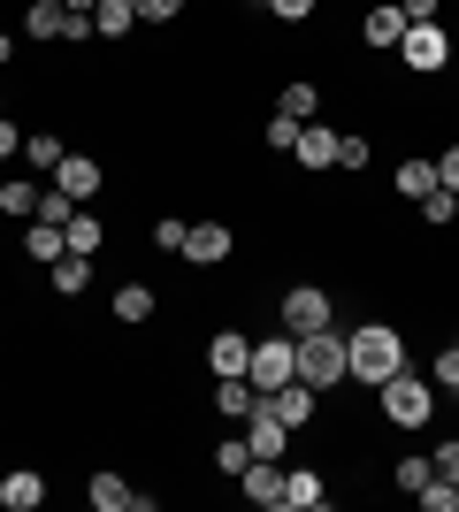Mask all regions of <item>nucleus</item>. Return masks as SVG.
Masks as SVG:
<instances>
[{
	"label": "nucleus",
	"mask_w": 459,
	"mask_h": 512,
	"mask_svg": "<svg viewBox=\"0 0 459 512\" xmlns=\"http://www.w3.org/2000/svg\"><path fill=\"white\" fill-rule=\"evenodd\" d=\"M62 130H23V161H31V169H39V176H54V169H62Z\"/></svg>",
	"instance_id": "b1692460"
},
{
	"label": "nucleus",
	"mask_w": 459,
	"mask_h": 512,
	"mask_svg": "<svg viewBox=\"0 0 459 512\" xmlns=\"http://www.w3.org/2000/svg\"><path fill=\"white\" fill-rule=\"evenodd\" d=\"M414 505H421V512H459V482H444V474H437V482H429Z\"/></svg>",
	"instance_id": "473e14b6"
},
{
	"label": "nucleus",
	"mask_w": 459,
	"mask_h": 512,
	"mask_svg": "<svg viewBox=\"0 0 459 512\" xmlns=\"http://www.w3.org/2000/svg\"><path fill=\"white\" fill-rule=\"evenodd\" d=\"M253 406H261V390L245 383V375H215V413L222 421H245Z\"/></svg>",
	"instance_id": "aec40b11"
},
{
	"label": "nucleus",
	"mask_w": 459,
	"mask_h": 512,
	"mask_svg": "<svg viewBox=\"0 0 459 512\" xmlns=\"http://www.w3.org/2000/svg\"><path fill=\"white\" fill-rule=\"evenodd\" d=\"M92 512H153V497L146 490H131V482H123V474H92Z\"/></svg>",
	"instance_id": "9b49d317"
},
{
	"label": "nucleus",
	"mask_w": 459,
	"mask_h": 512,
	"mask_svg": "<svg viewBox=\"0 0 459 512\" xmlns=\"http://www.w3.org/2000/svg\"><path fill=\"white\" fill-rule=\"evenodd\" d=\"M62 8H77V16H92V8H100V0H62Z\"/></svg>",
	"instance_id": "37998d69"
},
{
	"label": "nucleus",
	"mask_w": 459,
	"mask_h": 512,
	"mask_svg": "<svg viewBox=\"0 0 459 512\" xmlns=\"http://www.w3.org/2000/svg\"><path fill=\"white\" fill-rule=\"evenodd\" d=\"M69 214H77V199H69L62 184H46V192H39V214H31V222H69Z\"/></svg>",
	"instance_id": "7c9ffc66"
},
{
	"label": "nucleus",
	"mask_w": 459,
	"mask_h": 512,
	"mask_svg": "<svg viewBox=\"0 0 459 512\" xmlns=\"http://www.w3.org/2000/svg\"><path fill=\"white\" fill-rule=\"evenodd\" d=\"M0 505H8V512H39L46 505V474L39 467H8V474H0Z\"/></svg>",
	"instance_id": "4468645a"
},
{
	"label": "nucleus",
	"mask_w": 459,
	"mask_h": 512,
	"mask_svg": "<svg viewBox=\"0 0 459 512\" xmlns=\"http://www.w3.org/2000/svg\"><path fill=\"white\" fill-rule=\"evenodd\" d=\"M184 230H192V222H176V214H161V222H153V253H184Z\"/></svg>",
	"instance_id": "f704fd0d"
},
{
	"label": "nucleus",
	"mask_w": 459,
	"mask_h": 512,
	"mask_svg": "<svg viewBox=\"0 0 459 512\" xmlns=\"http://www.w3.org/2000/svg\"><path fill=\"white\" fill-rule=\"evenodd\" d=\"M276 115H291V123H314V115H322V85H306V77H291V85L276 92Z\"/></svg>",
	"instance_id": "4be33fe9"
},
{
	"label": "nucleus",
	"mask_w": 459,
	"mask_h": 512,
	"mask_svg": "<svg viewBox=\"0 0 459 512\" xmlns=\"http://www.w3.org/2000/svg\"><path fill=\"white\" fill-rule=\"evenodd\" d=\"M261 138H268V153H291V146H299V123H291V115H268Z\"/></svg>",
	"instance_id": "c9c22d12"
},
{
	"label": "nucleus",
	"mask_w": 459,
	"mask_h": 512,
	"mask_svg": "<svg viewBox=\"0 0 459 512\" xmlns=\"http://www.w3.org/2000/svg\"><path fill=\"white\" fill-rule=\"evenodd\" d=\"M261 16H276V23H306V16H314V0H261Z\"/></svg>",
	"instance_id": "e433bc0d"
},
{
	"label": "nucleus",
	"mask_w": 459,
	"mask_h": 512,
	"mask_svg": "<svg viewBox=\"0 0 459 512\" xmlns=\"http://www.w3.org/2000/svg\"><path fill=\"white\" fill-rule=\"evenodd\" d=\"M375 413H383L391 428H429V413H437V383L414 375V367H398L391 383L375 390Z\"/></svg>",
	"instance_id": "f03ea898"
},
{
	"label": "nucleus",
	"mask_w": 459,
	"mask_h": 512,
	"mask_svg": "<svg viewBox=\"0 0 459 512\" xmlns=\"http://www.w3.org/2000/svg\"><path fill=\"white\" fill-rule=\"evenodd\" d=\"M54 184H62V192L77 199V207H92V199L108 192V169H100L92 153H62V169H54Z\"/></svg>",
	"instance_id": "0eeeda50"
},
{
	"label": "nucleus",
	"mask_w": 459,
	"mask_h": 512,
	"mask_svg": "<svg viewBox=\"0 0 459 512\" xmlns=\"http://www.w3.org/2000/svg\"><path fill=\"white\" fill-rule=\"evenodd\" d=\"M238 490L253 497V505H276V512H284V467H276V459H253V467L238 474Z\"/></svg>",
	"instance_id": "dca6fc26"
},
{
	"label": "nucleus",
	"mask_w": 459,
	"mask_h": 512,
	"mask_svg": "<svg viewBox=\"0 0 459 512\" xmlns=\"http://www.w3.org/2000/svg\"><path fill=\"white\" fill-rule=\"evenodd\" d=\"M337 169H345V176L368 169V138H360V130H345V138H337Z\"/></svg>",
	"instance_id": "72a5a7b5"
},
{
	"label": "nucleus",
	"mask_w": 459,
	"mask_h": 512,
	"mask_svg": "<svg viewBox=\"0 0 459 512\" xmlns=\"http://www.w3.org/2000/svg\"><path fill=\"white\" fill-rule=\"evenodd\" d=\"M391 184H398V199H414V207H421V199L437 192V161H421V153H414V161H398Z\"/></svg>",
	"instance_id": "393cba45"
},
{
	"label": "nucleus",
	"mask_w": 459,
	"mask_h": 512,
	"mask_svg": "<svg viewBox=\"0 0 459 512\" xmlns=\"http://www.w3.org/2000/svg\"><path fill=\"white\" fill-rule=\"evenodd\" d=\"M8 54H16V39H8V31H0V62H8Z\"/></svg>",
	"instance_id": "c03bdc74"
},
{
	"label": "nucleus",
	"mask_w": 459,
	"mask_h": 512,
	"mask_svg": "<svg viewBox=\"0 0 459 512\" xmlns=\"http://www.w3.org/2000/svg\"><path fill=\"white\" fill-rule=\"evenodd\" d=\"M452 344H459V337H452Z\"/></svg>",
	"instance_id": "09e8293b"
},
{
	"label": "nucleus",
	"mask_w": 459,
	"mask_h": 512,
	"mask_svg": "<svg viewBox=\"0 0 459 512\" xmlns=\"http://www.w3.org/2000/svg\"><path fill=\"white\" fill-rule=\"evenodd\" d=\"M62 253H69L62 222H31V230H23V260H39V268H54Z\"/></svg>",
	"instance_id": "412c9836"
},
{
	"label": "nucleus",
	"mask_w": 459,
	"mask_h": 512,
	"mask_svg": "<svg viewBox=\"0 0 459 512\" xmlns=\"http://www.w3.org/2000/svg\"><path fill=\"white\" fill-rule=\"evenodd\" d=\"M452 62H459V54H452Z\"/></svg>",
	"instance_id": "de8ad7c7"
},
{
	"label": "nucleus",
	"mask_w": 459,
	"mask_h": 512,
	"mask_svg": "<svg viewBox=\"0 0 459 512\" xmlns=\"http://www.w3.org/2000/svg\"><path fill=\"white\" fill-rule=\"evenodd\" d=\"M322 505H329L322 467H284V512H322Z\"/></svg>",
	"instance_id": "f8f14e48"
},
{
	"label": "nucleus",
	"mask_w": 459,
	"mask_h": 512,
	"mask_svg": "<svg viewBox=\"0 0 459 512\" xmlns=\"http://www.w3.org/2000/svg\"><path fill=\"white\" fill-rule=\"evenodd\" d=\"M230 253H238L230 222H192V230H184V260H192V268H222Z\"/></svg>",
	"instance_id": "6e6552de"
},
{
	"label": "nucleus",
	"mask_w": 459,
	"mask_h": 512,
	"mask_svg": "<svg viewBox=\"0 0 459 512\" xmlns=\"http://www.w3.org/2000/svg\"><path fill=\"white\" fill-rule=\"evenodd\" d=\"M16 153H23V130L8 123V115H0V161H16Z\"/></svg>",
	"instance_id": "79ce46f5"
},
{
	"label": "nucleus",
	"mask_w": 459,
	"mask_h": 512,
	"mask_svg": "<svg viewBox=\"0 0 459 512\" xmlns=\"http://www.w3.org/2000/svg\"><path fill=\"white\" fill-rule=\"evenodd\" d=\"M245 467H253V444H245V436H222V444H215V474H222V482H238Z\"/></svg>",
	"instance_id": "cd10ccee"
},
{
	"label": "nucleus",
	"mask_w": 459,
	"mask_h": 512,
	"mask_svg": "<svg viewBox=\"0 0 459 512\" xmlns=\"http://www.w3.org/2000/svg\"><path fill=\"white\" fill-rule=\"evenodd\" d=\"M429 383H437V390H452V398H459V344H444L437 360H429Z\"/></svg>",
	"instance_id": "2f4dec72"
},
{
	"label": "nucleus",
	"mask_w": 459,
	"mask_h": 512,
	"mask_svg": "<svg viewBox=\"0 0 459 512\" xmlns=\"http://www.w3.org/2000/svg\"><path fill=\"white\" fill-rule=\"evenodd\" d=\"M131 31H138L131 0H100V8H92V39H131Z\"/></svg>",
	"instance_id": "5701e85b"
},
{
	"label": "nucleus",
	"mask_w": 459,
	"mask_h": 512,
	"mask_svg": "<svg viewBox=\"0 0 459 512\" xmlns=\"http://www.w3.org/2000/svg\"><path fill=\"white\" fill-rule=\"evenodd\" d=\"M253 8H261V0H253Z\"/></svg>",
	"instance_id": "a18cd8bd"
},
{
	"label": "nucleus",
	"mask_w": 459,
	"mask_h": 512,
	"mask_svg": "<svg viewBox=\"0 0 459 512\" xmlns=\"http://www.w3.org/2000/svg\"><path fill=\"white\" fill-rule=\"evenodd\" d=\"M337 138H345V130H329V123H299V169L306 176H322V169H337Z\"/></svg>",
	"instance_id": "9d476101"
},
{
	"label": "nucleus",
	"mask_w": 459,
	"mask_h": 512,
	"mask_svg": "<svg viewBox=\"0 0 459 512\" xmlns=\"http://www.w3.org/2000/svg\"><path fill=\"white\" fill-rule=\"evenodd\" d=\"M62 237H69V253H92V260L108 253V222H100L92 207H77V214H69V222H62Z\"/></svg>",
	"instance_id": "a211bd4d"
},
{
	"label": "nucleus",
	"mask_w": 459,
	"mask_h": 512,
	"mask_svg": "<svg viewBox=\"0 0 459 512\" xmlns=\"http://www.w3.org/2000/svg\"><path fill=\"white\" fill-rule=\"evenodd\" d=\"M62 23H69L62 0H23V31L31 39H62Z\"/></svg>",
	"instance_id": "a878e982"
},
{
	"label": "nucleus",
	"mask_w": 459,
	"mask_h": 512,
	"mask_svg": "<svg viewBox=\"0 0 459 512\" xmlns=\"http://www.w3.org/2000/svg\"><path fill=\"white\" fill-rule=\"evenodd\" d=\"M345 352H352V383L383 390L406 367V337H398L391 321H360V329H345Z\"/></svg>",
	"instance_id": "f257e3e1"
},
{
	"label": "nucleus",
	"mask_w": 459,
	"mask_h": 512,
	"mask_svg": "<svg viewBox=\"0 0 459 512\" xmlns=\"http://www.w3.org/2000/svg\"><path fill=\"white\" fill-rule=\"evenodd\" d=\"M398 8H406V23H437L444 16V0H398Z\"/></svg>",
	"instance_id": "a19ab883"
},
{
	"label": "nucleus",
	"mask_w": 459,
	"mask_h": 512,
	"mask_svg": "<svg viewBox=\"0 0 459 512\" xmlns=\"http://www.w3.org/2000/svg\"><path fill=\"white\" fill-rule=\"evenodd\" d=\"M421 222H429V230H452V222H459V192H444V184H437V192L421 199Z\"/></svg>",
	"instance_id": "c756f323"
},
{
	"label": "nucleus",
	"mask_w": 459,
	"mask_h": 512,
	"mask_svg": "<svg viewBox=\"0 0 459 512\" xmlns=\"http://www.w3.org/2000/svg\"><path fill=\"white\" fill-rule=\"evenodd\" d=\"M245 360H253V337H245V329H215V337H207V367H215V375H245Z\"/></svg>",
	"instance_id": "2eb2a0df"
},
{
	"label": "nucleus",
	"mask_w": 459,
	"mask_h": 512,
	"mask_svg": "<svg viewBox=\"0 0 459 512\" xmlns=\"http://www.w3.org/2000/svg\"><path fill=\"white\" fill-rule=\"evenodd\" d=\"M437 184H444V192H459V146L437 153Z\"/></svg>",
	"instance_id": "ea45409f"
},
{
	"label": "nucleus",
	"mask_w": 459,
	"mask_h": 512,
	"mask_svg": "<svg viewBox=\"0 0 459 512\" xmlns=\"http://www.w3.org/2000/svg\"><path fill=\"white\" fill-rule=\"evenodd\" d=\"M299 383H306V390H337V383H352L345 329H314V337H299Z\"/></svg>",
	"instance_id": "7ed1b4c3"
},
{
	"label": "nucleus",
	"mask_w": 459,
	"mask_h": 512,
	"mask_svg": "<svg viewBox=\"0 0 459 512\" xmlns=\"http://www.w3.org/2000/svg\"><path fill=\"white\" fill-rule=\"evenodd\" d=\"M46 283H54L62 299H85V291H92V253H62L54 268H46Z\"/></svg>",
	"instance_id": "6ab92c4d"
},
{
	"label": "nucleus",
	"mask_w": 459,
	"mask_h": 512,
	"mask_svg": "<svg viewBox=\"0 0 459 512\" xmlns=\"http://www.w3.org/2000/svg\"><path fill=\"white\" fill-rule=\"evenodd\" d=\"M452 54H459V46H452V31H444V23H406V39H398V62L414 69V77H437Z\"/></svg>",
	"instance_id": "423d86ee"
},
{
	"label": "nucleus",
	"mask_w": 459,
	"mask_h": 512,
	"mask_svg": "<svg viewBox=\"0 0 459 512\" xmlns=\"http://www.w3.org/2000/svg\"><path fill=\"white\" fill-rule=\"evenodd\" d=\"M276 321H284L291 337H314V329H337V306H329L322 283H291L284 299H276Z\"/></svg>",
	"instance_id": "20e7f679"
},
{
	"label": "nucleus",
	"mask_w": 459,
	"mask_h": 512,
	"mask_svg": "<svg viewBox=\"0 0 459 512\" xmlns=\"http://www.w3.org/2000/svg\"><path fill=\"white\" fill-rule=\"evenodd\" d=\"M261 406H268V413H284L291 428H306V421H314V406H322V390H306L299 375H291L284 390H261Z\"/></svg>",
	"instance_id": "ddd939ff"
},
{
	"label": "nucleus",
	"mask_w": 459,
	"mask_h": 512,
	"mask_svg": "<svg viewBox=\"0 0 459 512\" xmlns=\"http://www.w3.org/2000/svg\"><path fill=\"white\" fill-rule=\"evenodd\" d=\"M360 39H368L375 54H398V39H406V8H398V0H375L368 16H360Z\"/></svg>",
	"instance_id": "1a4fd4ad"
},
{
	"label": "nucleus",
	"mask_w": 459,
	"mask_h": 512,
	"mask_svg": "<svg viewBox=\"0 0 459 512\" xmlns=\"http://www.w3.org/2000/svg\"><path fill=\"white\" fill-rule=\"evenodd\" d=\"M0 474H8V467H0Z\"/></svg>",
	"instance_id": "49530a36"
},
{
	"label": "nucleus",
	"mask_w": 459,
	"mask_h": 512,
	"mask_svg": "<svg viewBox=\"0 0 459 512\" xmlns=\"http://www.w3.org/2000/svg\"><path fill=\"white\" fill-rule=\"evenodd\" d=\"M131 8H138V23H176L184 16V0H131Z\"/></svg>",
	"instance_id": "4c0bfd02"
},
{
	"label": "nucleus",
	"mask_w": 459,
	"mask_h": 512,
	"mask_svg": "<svg viewBox=\"0 0 459 512\" xmlns=\"http://www.w3.org/2000/svg\"><path fill=\"white\" fill-rule=\"evenodd\" d=\"M291 375H299V337H291V329L253 344V360H245V383H253V390H284Z\"/></svg>",
	"instance_id": "39448f33"
},
{
	"label": "nucleus",
	"mask_w": 459,
	"mask_h": 512,
	"mask_svg": "<svg viewBox=\"0 0 459 512\" xmlns=\"http://www.w3.org/2000/svg\"><path fill=\"white\" fill-rule=\"evenodd\" d=\"M391 482H398V490H406V497H421V490H429V482H437V467H429L421 451H406V459H398V467H391Z\"/></svg>",
	"instance_id": "bb28decb"
},
{
	"label": "nucleus",
	"mask_w": 459,
	"mask_h": 512,
	"mask_svg": "<svg viewBox=\"0 0 459 512\" xmlns=\"http://www.w3.org/2000/svg\"><path fill=\"white\" fill-rule=\"evenodd\" d=\"M39 192H46V184H0V214L31 222V214H39Z\"/></svg>",
	"instance_id": "c85d7f7f"
},
{
	"label": "nucleus",
	"mask_w": 459,
	"mask_h": 512,
	"mask_svg": "<svg viewBox=\"0 0 459 512\" xmlns=\"http://www.w3.org/2000/svg\"><path fill=\"white\" fill-rule=\"evenodd\" d=\"M429 467H437L444 482H459V436H452V444H437V451H429Z\"/></svg>",
	"instance_id": "58836bf2"
},
{
	"label": "nucleus",
	"mask_w": 459,
	"mask_h": 512,
	"mask_svg": "<svg viewBox=\"0 0 459 512\" xmlns=\"http://www.w3.org/2000/svg\"><path fill=\"white\" fill-rule=\"evenodd\" d=\"M153 283H115V299H108V314L123 321V329H138V321H153Z\"/></svg>",
	"instance_id": "f3484780"
}]
</instances>
